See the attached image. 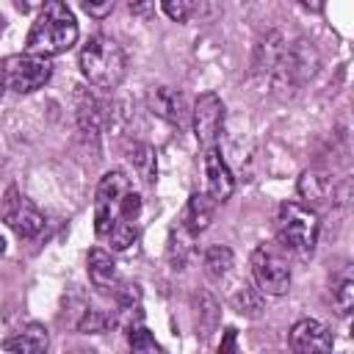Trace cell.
Listing matches in <instances>:
<instances>
[{
  "label": "cell",
  "instance_id": "cell-25",
  "mask_svg": "<svg viewBox=\"0 0 354 354\" xmlns=\"http://www.w3.org/2000/svg\"><path fill=\"white\" fill-rule=\"evenodd\" d=\"M105 326H108V318L97 310H88L80 321V332H105Z\"/></svg>",
  "mask_w": 354,
  "mask_h": 354
},
{
  "label": "cell",
  "instance_id": "cell-12",
  "mask_svg": "<svg viewBox=\"0 0 354 354\" xmlns=\"http://www.w3.org/2000/svg\"><path fill=\"white\" fill-rule=\"evenodd\" d=\"M149 108L171 124H183V119H185V100L180 91L169 88V86H160L149 94Z\"/></svg>",
  "mask_w": 354,
  "mask_h": 354
},
{
  "label": "cell",
  "instance_id": "cell-1",
  "mask_svg": "<svg viewBox=\"0 0 354 354\" xmlns=\"http://www.w3.org/2000/svg\"><path fill=\"white\" fill-rule=\"evenodd\" d=\"M77 41V19L64 0H47L28 30L25 53L39 58H53L66 53Z\"/></svg>",
  "mask_w": 354,
  "mask_h": 354
},
{
  "label": "cell",
  "instance_id": "cell-29",
  "mask_svg": "<svg viewBox=\"0 0 354 354\" xmlns=\"http://www.w3.org/2000/svg\"><path fill=\"white\" fill-rule=\"evenodd\" d=\"M235 346V329H227V337H224V343H221V351H227V348H232Z\"/></svg>",
  "mask_w": 354,
  "mask_h": 354
},
{
  "label": "cell",
  "instance_id": "cell-22",
  "mask_svg": "<svg viewBox=\"0 0 354 354\" xmlns=\"http://www.w3.org/2000/svg\"><path fill=\"white\" fill-rule=\"evenodd\" d=\"M138 216H141V196L127 188V191L122 194V199H119V213H116V218H122V221H138Z\"/></svg>",
  "mask_w": 354,
  "mask_h": 354
},
{
  "label": "cell",
  "instance_id": "cell-16",
  "mask_svg": "<svg viewBox=\"0 0 354 354\" xmlns=\"http://www.w3.org/2000/svg\"><path fill=\"white\" fill-rule=\"evenodd\" d=\"M3 348H8V351H44L47 348V329L39 324H30L25 332L3 340Z\"/></svg>",
  "mask_w": 354,
  "mask_h": 354
},
{
  "label": "cell",
  "instance_id": "cell-18",
  "mask_svg": "<svg viewBox=\"0 0 354 354\" xmlns=\"http://www.w3.org/2000/svg\"><path fill=\"white\" fill-rule=\"evenodd\" d=\"M105 238L111 241V249H113V252H127V249L138 241V227H136V221H122V218H116Z\"/></svg>",
  "mask_w": 354,
  "mask_h": 354
},
{
  "label": "cell",
  "instance_id": "cell-24",
  "mask_svg": "<svg viewBox=\"0 0 354 354\" xmlns=\"http://www.w3.org/2000/svg\"><path fill=\"white\" fill-rule=\"evenodd\" d=\"M232 304H235L238 313H246V315H257V310H260V299L249 285L241 288V293L232 299Z\"/></svg>",
  "mask_w": 354,
  "mask_h": 354
},
{
  "label": "cell",
  "instance_id": "cell-20",
  "mask_svg": "<svg viewBox=\"0 0 354 354\" xmlns=\"http://www.w3.org/2000/svg\"><path fill=\"white\" fill-rule=\"evenodd\" d=\"M127 343L133 351H163L160 343L144 326H127Z\"/></svg>",
  "mask_w": 354,
  "mask_h": 354
},
{
  "label": "cell",
  "instance_id": "cell-8",
  "mask_svg": "<svg viewBox=\"0 0 354 354\" xmlns=\"http://www.w3.org/2000/svg\"><path fill=\"white\" fill-rule=\"evenodd\" d=\"M191 119H194V136H196L199 147H205V149L216 147L218 136H221V127H224V102H221V97L213 94V91L199 94L196 102H194Z\"/></svg>",
  "mask_w": 354,
  "mask_h": 354
},
{
  "label": "cell",
  "instance_id": "cell-15",
  "mask_svg": "<svg viewBox=\"0 0 354 354\" xmlns=\"http://www.w3.org/2000/svg\"><path fill=\"white\" fill-rule=\"evenodd\" d=\"M88 279L94 282V288H102V290L116 285V263H113L111 252H105L100 246H94L88 252Z\"/></svg>",
  "mask_w": 354,
  "mask_h": 354
},
{
  "label": "cell",
  "instance_id": "cell-27",
  "mask_svg": "<svg viewBox=\"0 0 354 354\" xmlns=\"http://www.w3.org/2000/svg\"><path fill=\"white\" fill-rule=\"evenodd\" d=\"M152 3L155 0H127V8L136 14V17H147L152 11Z\"/></svg>",
  "mask_w": 354,
  "mask_h": 354
},
{
  "label": "cell",
  "instance_id": "cell-19",
  "mask_svg": "<svg viewBox=\"0 0 354 354\" xmlns=\"http://www.w3.org/2000/svg\"><path fill=\"white\" fill-rule=\"evenodd\" d=\"M196 6H199V0H160V8L171 22H188L191 14L196 11Z\"/></svg>",
  "mask_w": 354,
  "mask_h": 354
},
{
  "label": "cell",
  "instance_id": "cell-5",
  "mask_svg": "<svg viewBox=\"0 0 354 354\" xmlns=\"http://www.w3.org/2000/svg\"><path fill=\"white\" fill-rule=\"evenodd\" d=\"M0 216L19 238H28V241L41 235V230H44V213L14 185L0 199Z\"/></svg>",
  "mask_w": 354,
  "mask_h": 354
},
{
  "label": "cell",
  "instance_id": "cell-3",
  "mask_svg": "<svg viewBox=\"0 0 354 354\" xmlns=\"http://www.w3.org/2000/svg\"><path fill=\"white\" fill-rule=\"evenodd\" d=\"M318 213L301 202H282L277 213V235L279 243L296 254H310L318 243Z\"/></svg>",
  "mask_w": 354,
  "mask_h": 354
},
{
  "label": "cell",
  "instance_id": "cell-23",
  "mask_svg": "<svg viewBox=\"0 0 354 354\" xmlns=\"http://www.w3.org/2000/svg\"><path fill=\"white\" fill-rule=\"evenodd\" d=\"M133 160H136V166H138L141 177H144L147 183H152V177H155V155H152V147L138 144V147H136Z\"/></svg>",
  "mask_w": 354,
  "mask_h": 354
},
{
  "label": "cell",
  "instance_id": "cell-28",
  "mask_svg": "<svg viewBox=\"0 0 354 354\" xmlns=\"http://www.w3.org/2000/svg\"><path fill=\"white\" fill-rule=\"evenodd\" d=\"M47 0H14V6H17V11H22V14H30V11H36V8H41Z\"/></svg>",
  "mask_w": 354,
  "mask_h": 354
},
{
  "label": "cell",
  "instance_id": "cell-17",
  "mask_svg": "<svg viewBox=\"0 0 354 354\" xmlns=\"http://www.w3.org/2000/svg\"><path fill=\"white\" fill-rule=\"evenodd\" d=\"M232 252L227 246H210L205 254V271L210 279H224L232 271Z\"/></svg>",
  "mask_w": 354,
  "mask_h": 354
},
{
  "label": "cell",
  "instance_id": "cell-32",
  "mask_svg": "<svg viewBox=\"0 0 354 354\" xmlns=\"http://www.w3.org/2000/svg\"><path fill=\"white\" fill-rule=\"evenodd\" d=\"M6 252V241H3V235H0V254Z\"/></svg>",
  "mask_w": 354,
  "mask_h": 354
},
{
  "label": "cell",
  "instance_id": "cell-2",
  "mask_svg": "<svg viewBox=\"0 0 354 354\" xmlns=\"http://www.w3.org/2000/svg\"><path fill=\"white\" fill-rule=\"evenodd\" d=\"M80 72L83 77L97 88H116L124 80L127 72V55L122 44H116L111 36H91L80 47Z\"/></svg>",
  "mask_w": 354,
  "mask_h": 354
},
{
  "label": "cell",
  "instance_id": "cell-21",
  "mask_svg": "<svg viewBox=\"0 0 354 354\" xmlns=\"http://www.w3.org/2000/svg\"><path fill=\"white\" fill-rule=\"evenodd\" d=\"M332 299H335L337 313H340V315H348L351 307H354V279H351V277L340 279L337 288H335V296H332Z\"/></svg>",
  "mask_w": 354,
  "mask_h": 354
},
{
  "label": "cell",
  "instance_id": "cell-14",
  "mask_svg": "<svg viewBox=\"0 0 354 354\" xmlns=\"http://www.w3.org/2000/svg\"><path fill=\"white\" fill-rule=\"evenodd\" d=\"M213 210H216V202L210 199V194H191L185 213H183V224L191 232H202L213 221Z\"/></svg>",
  "mask_w": 354,
  "mask_h": 354
},
{
  "label": "cell",
  "instance_id": "cell-30",
  "mask_svg": "<svg viewBox=\"0 0 354 354\" xmlns=\"http://www.w3.org/2000/svg\"><path fill=\"white\" fill-rule=\"evenodd\" d=\"M296 3H301L304 8H313V11H321L324 8V0H296Z\"/></svg>",
  "mask_w": 354,
  "mask_h": 354
},
{
  "label": "cell",
  "instance_id": "cell-4",
  "mask_svg": "<svg viewBox=\"0 0 354 354\" xmlns=\"http://www.w3.org/2000/svg\"><path fill=\"white\" fill-rule=\"evenodd\" d=\"M252 277L266 296H285L290 288V266L279 249L263 243L252 252Z\"/></svg>",
  "mask_w": 354,
  "mask_h": 354
},
{
  "label": "cell",
  "instance_id": "cell-7",
  "mask_svg": "<svg viewBox=\"0 0 354 354\" xmlns=\"http://www.w3.org/2000/svg\"><path fill=\"white\" fill-rule=\"evenodd\" d=\"M127 188L130 185H127V177L122 171L102 174V180L97 185V199H94V230L100 238H105L108 230L113 227L116 213H119V199Z\"/></svg>",
  "mask_w": 354,
  "mask_h": 354
},
{
  "label": "cell",
  "instance_id": "cell-31",
  "mask_svg": "<svg viewBox=\"0 0 354 354\" xmlns=\"http://www.w3.org/2000/svg\"><path fill=\"white\" fill-rule=\"evenodd\" d=\"M6 88H8V83H6V66H3V61H0V100H3Z\"/></svg>",
  "mask_w": 354,
  "mask_h": 354
},
{
  "label": "cell",
  "instance_id": "cell-9",
  "mask_svg": "<svg viewBox=\"0 0 354 354\" xmlns=\"http://www.w3.org/2000/svg\"><path fill=\"white\" fill-rule=\"evenodd\" d=\"M288 343L296 354H321L332 348V332L315 318H301L290 326Z\"/></svg>",
  "mask_w": 354,
  "mask_h": 354
},
{
  "label": "cell",
  "instance_id": "cell-11",
  "mask_svg": "<svg viewBox=\"0 0 354 354\" xmlns=\"http://www.w3.org/2000/svg\"><path fill=\"white\" fill-rule=\"evenodd\" d=\"M299 194L304 196L307 207L315 210V207H321V205H326L332 199V194H335L332 177L326 171H321V169H307L301 174V180H299Z\"/></svg>",
  "mask_w": 354,
  "mask_h": 354
},
{
  "label": "cell",
  "instance_id": "cell-10",
  "mask_svg": "<svg viewBox=\"0 0 354 354\" xmlns=\"http://www.w3.org/2000/svg\"><path fill=\"white\" fill-rule=\"evenodd\" d=\"M205 180H207V194L216 205L227 202L235 191V180H232V171L227 166V160L221 158L218 147H210L205 149Z\"/></svg>",
  "mask_w": 354,
  "mask_h": 354
},
{
  "label": "cell",
  "instance_id": "cell-26",
  "mask_svg": "<svg viewBox=\"0 0 354 354\" xmlns=\"http://www.w3.org/2000/svg\"><path fill=\"white\" fill-rule=\"evenodd\" d=\"M80 6H83V11H86L88 17L102 19V17H108V14H111L113 0H80Z\"/></svg>",
  "mask_w": 354,
  "mask_h": 354
},
{
  "label": "cell",
  "instance_id": "cell-6",
  "mask_svg": "<svg viewBox=\"0 0 354 354\" xmlns=\"http://www.w3.org/2000/svg\"><path fill=\"white\" fill-rule=\"evenodd\" d=\"M3 66H6V83L17 94H30V91L41 88L53 75L50 61L39 58V55H30V53L11 55V58L3 61Z\"/></svg>",
  "mask_w": 354,
  "mask_h": 354
},
{
  "label": "cell",
  "instance_id": "cell-13",
  "mask_svg": "<svg viewBox=\"0 0 354 354\" xmlns=\"http://www.w3.org/2000/svg\"><path fill=\"white\" fill-rule=\"evenodd\" d=\"M194 235L196 232H191L183 224V218L171 227V232H169V263H171V268L183 271L188 266V260L194 254Z\"/></svg>",
  "mask_w": 354,
  "mask_h": 354
}]
</instances>
